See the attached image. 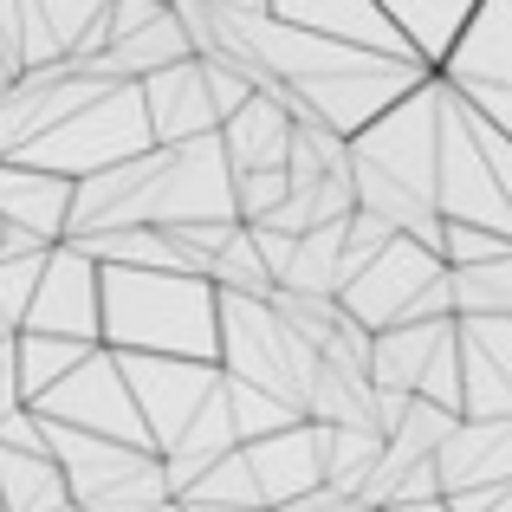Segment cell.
I'll return each instance as SVG.
<instances>
[{
	"instance_id": "6da1fadb",
	"label": "cell",
	"mask_w": 512,
	"mask_h": 512,
	"mask_svg": "<svg viewBox=\"0 0 512 512\" xmlns=\"http://www.w3.org/2000/svg\"><path fill=\"white\" fill-rule=\"evenodd\" d=\"M461 98L512 137V0H474L448 59Z\"/></svg>"
}]
</instances>
